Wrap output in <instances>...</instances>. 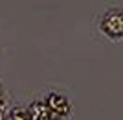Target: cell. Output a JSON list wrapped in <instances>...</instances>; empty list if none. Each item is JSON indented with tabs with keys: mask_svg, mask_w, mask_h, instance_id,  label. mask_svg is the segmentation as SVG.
Returning a JSON list of instances; mask_svg holds the SVG:
<instances>
[{
	"mask_svg": "<svg viewBox=\"0 0 123 120\" xmlns=\"http://www.w3.org/2000/svg\"><path fill=\"white\" fill-rule=\"evenodd\" d=\"M99 28L105 35H108L110 39H119L121 37V11L119 7L116 9H108L105 15L101 17V21H99Z\"/></svg>",
	"mask_w": 123,
	"mask_h": 120,
	"instance_id": "1",
	"label": "cell"
}]
</instances>
